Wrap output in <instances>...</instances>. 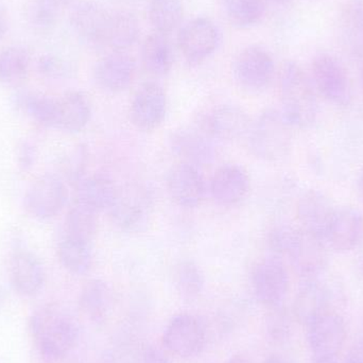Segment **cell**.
<instances>
[{
    "mask_svg": "<svg viewBox=\"0 0 363 363\" xmlns=\"http://www.w3.org/2000/svg\"><path fill=\"white\" fill-rule=\"evenodd\" d=\"M30 330L40 357L47 363L61 362L79 340L78 323L59 305H47L32 315Z\"/></svg>",
    "mask_w": 363,
    "mask_h": 363,
    "instance_id": "1",
    "label": "cell"
},
{
    "mask_svg": "<svg viewBox=\"0 0 363 363\" xmlns=\"http://www.w3.org/2000/svg\"><path fill=\"white\" fill-rule=\"evenodd\" d=\"M283 113L291 127L306 129L317 121L319 113L315 85L296 62H286L279 76Z\"/></svg>",
    "mask_w": 363,
    "mask_h": 363,
    "instance_id": "2",
    "label": "cell"
},
{
    "mask_svg": "<svg viewBox=\"0 0 363 363\" xmlns=\"http://www.w3.org/2000/svg\"><path fill=\"white\" fill-rule=\"evenodd\" d=\"M291 128L281 111H264L250 128L249 146L252 153L264 161H281L291 150Z\"/></svg>",
    "mask_w": 363,
    "mask_h": 363,
    "instance_id": "3",
    "label": "cell"
},
{
    "mask_svg": "<svg viewBox=\"0 0 363 363\" xmlns=\"http://www.w3.org/2000/svg\"><path fill=\"white\" fill-rule=\"evenodd\" d=\"M305 328L313 362L338 359L347 339V326L340 315L328 311Z\"/></svg>",
    "mask_w": 363,
    "mask_h": 363,
    "instance_id": "4",
    "label": "cell"
},
{
    "mask_svg": "<svg viewBox=\"0 0 363 363\" xmlns=\"http://www.w3.org/2000/svg\"><path fill=\"white\" fill-rule=\"evenodd\" d=\"M206 341L207 330L204 323L190 313L174 315L164 330V347L184 359L200 355Z\"/></svg>",
    "mask_w": 363,
    "mask_h": 363,
    "instance_id": "5",
    "label": "cell"
},
{
    "mask_svg": "<svg viewBox=\"0 0 363 363\" xmlns=\"http://www.w3.org/2000/svg\"><path fill=\"white\" fill-rule=\"evenodd\" d=\"M315 91L330 104L345 106L351 102L352 85L345 65L334 55L322 53L313 62Z\"/></svg>",
    "mask_w": 363,
    "mask_h": 363,
    "instance_id": "6",
    "label": "cell"
},
{
    "mask_svg": "<svg viewBox=\"0 0 363 363\" xmlns=\"http://www.w3.org/2000/svg\"><path fill=\"white\" fill-rule=\"evenodd\" d=\"M235 82L247 91H259L269 86L275 74L272 55L259 46L242 49L232 65Z\"/></svg>",
    "mask_w": 363,
    "mask_h": 363,
    "instance_id": "7",
    "label": "cell"
},
{
    "mask_svg": "<svg viewBox=\"0 0 363 363\" xmlns=\"http://www.w3.org/2000/svg\"><path fill=\"white\" fill-rule=\"evenodd\" d=\"M152 207V198L148 190L133 185L119 190L110 213L117 228L128 233H138L148 225Z\"/></svg>",
    "mask_w": 363,
    "mask_h": 363,
    "instance_id": "8",
    "label": "cell"
},
{
    "mask_svg": "<svg viewBox=\"0 0 363 363\" xmlns=\"http://www.w3.org/2000/svg\"><path fill=\"white\" fill-rule=\"evenodd\" d=\"M256 298L269 308L281 306L289 288V275L283 260L271 256L259 260L251 275Z\"/></svg>",
    "mask_w": 363,
    "mask_h": 363,
    "instance_id": "9",
    "label": "cell"
},
{
    "mask_svg": "<svg viewBox=\"0 0 363 363\" xmlns=\"http://www.w3.org/2000/svg\"><path fill=\"white\" fill-rule=\"evenodd\" d=\"M220 32L207 17H196L188 21L179 33V47L186 61L198 65L208 60L217 50Z\"/></svg>",
    "mask_w": 363,
    "mask_h": 363,
    "instance_id": "10",
    "label": "cell"
},
{
    "mask_svg": "<svg viewBox=\"0 0 363 363\" xmlns=\"http://www.w3.org/2000/svg\"><path fill=\"white\" fill-rule=\"evenodd\" d=\"M67 196V188L59 177L44 174L28 190L25 198L26 208L32 217L50 219L63 209Z\"/></svg>",
    "mask_w": 363,
    "mask_h": 363,
    "instance_id": "11",
    "label": "cell"
},
{
    "mask_svg": "<svg viewBox=\"0 0 363 363\" xmlns=\"http://www.w3.org/2000/svg\"><path fill=\"white\" fill-rule=\"evenodd\" d=\"M111 12L99 2L82 1L70 14V25L81 42L89 47H106Z\"/></svg>",
    "mask_w": 363,
    "mask_h": 363,
    "instance_id": "12",
    "label": "cell"
},
{
    "mask_svg": "<svg viewBox=\"0 0 363 363\" xmlns=\"http://www.w3.org/2000/svg\"><path fill=\"white\" fill-rule=\"evenodd\" d=\"M167 97L157 83L142 85L134 95L130 108V118L134 127L140 131L157 129L165 119Z\"/></svg>",
    "mask_w": 363,
    "mask_h": 363,
    "instance_id": "13",
    "label": "cell"
},
{
    "mask_svg": "<svg viewBox=\"0 0 363 363\" xmlns=\"http://www.w3.org/2000/svg\"><path fill=\"white\" fill-rule=\"evenodd\" d=\"M337 207L330 199L319 190L305 192L298 202L296 217L301 230L325 241L326 233Z\"/></svg>",
    "mask_w": 363,
    "mask_h": 363,
    "instance_id": "14",
    "label": "cell"
},
{
    "mask_svg": "<svg viewBox=\"0 0 363 363\" xmlns=\"http://www.w3.org/2000/svg\"><path fill=\"white\" fill-rule=\"evenodd\" d=\"M166 185L170 198L185 208L199 206L206 194L204 179L196 166L184 162L170 169Z\"/></svg>",
    "mask_w": 363,
    "mask_h": 363,
    "instance_id": "15",
    "label": "cell"
},
{
    "mask_svg": "<svg viewBox=\"0 0 363 363\" xmlns=\"http://www.w3.org/2000/svg\"><path fill=\"white\" fill-rule=\"evenodd\" d=\"M135 70V61L131 55L123 51H113L98 62L94 76L104 91L121 93L133 82Z\"/></svg>",
    "mask_w": 363,
    "mask_h": 363,
    "instance_id": "16",
    "label": "cell"
},
{
    "mask_svg": "<svg viewBox=\"0 0 363 363\" xmlns=\"http://www.w3.org/2000/svg\"><path fill=\"white\" fill-rule=\"evenodd\" d=\"M249 174L241 166H222L211 178L209 190L215 202L222 206H234L247 198L250 191Z\"/></svg>",
    "mask_w": 363,
    "mask_h": 363,
    "instance_id": "17",
    "label": "cell"
},
{
    "mask_svg": "<svg viewBox=\"0 0 363 363\" xmlns=\"http://www.w3.org/2000/svg\"><path fill=\"white\" fill-rule=\"evenodd\" d=\"M289 260L303 281L319 279L328 267V245L323 239L302 230L300 240Z\"/></svg>",
    "mask_w": 363,
    "mask_h": 363,
    "instance_id": "18",
    "label": "cell"
},
{
    "mask_svg": "<svg viewBox=\"0 0 363 363\" xmlns=\"http://www.w3.org/2000/svg\"><path fill=\"white\" fill-rule=\"evenodd\" d=\"M251 121L247 112L237 106L224 104L207 114L203 129L211 138L221 140H238L249 133Z\"/></svg>",
    "mask_w": 363,
    "mask_h": 363,
    "instance_id": "19",
    "label": "cell"
},
{
    "mask_svg": "<svg viewBox=\"0 0 363 363\" xmlns=\"http://www.w3.org/2000/svg\"><path fill=\"white\" fill-rule=\"evenodd\" d=\"M362 237V213L352 207L337 208L326 233L328 247L337 252H350L359 245Z\"/></svg>",
    "mask_w": 363,
    "mask_h": 363,
    "instance_id": "20",
    "label": "cell"
},
{
    "mask_svg": "<svg viewBox=\"0 0 363 363\" xmlns=\"http://www.w3.org/2000/svg\"><path fill=\"white\" fill-rule=\"evenodd\" d=\"M332 290L319 279L303 281L294 300V317L306 326L320 315L332 311Z\"/></svg>",
    "mask_w": 363,
    "mask_h": 363,
    "instance_id": "21",
    "label": "cell"
},
{
    "mask_svg": "<svg viewBox=\"0 0 363 363\" xmlns=\"http://www.w3.org/2000/svg\"><path fill=\"white\" fill-rule=\"evenodd\" d=\"M172 150L191 165H205L215 159L216 151L211 138L203 130L184 128L172 133L170 138Z\"/></svg>",
    "mask_w": 363,
    "mask_h": 363,
    "instance_id": "22",
    "label": "cell"
},
{
    "mask_svg": "<svg viewBox=\"0 0 363 363\" xmlns=\"http://www.w3.org/2000/svg\"><path fill=\"white\" fill-rule=\"evenodd\" d=\"M91 117V100L82 91H68L57 99L55 127L69 133H78L86 127Z\"/></svg>",
    "mask_w": 363,
    "mask_h": 363,
    "instance_id": "23",
    "label": "cell"
},
{
    "mask_svg": "<svg viewBox=\"0 0 363 363\" xmlns=\"http://www.w3.org/2000/svg\"><path fill=\"white\" fill-rule=\"evenodd\" d=\"M45 273L42 264L29 252H19L11 262V281L21 296L38 294L44 285Z\"/></svg>",
    "mask_w": 363,
    "mask_h": 363,
    "instance_id": "24",
    "label": "cell"
},
{
    "mask_svg": "<svg viewBox=\"0 0 363 363\" xmlns=\"http://www.w3.org/2000/svg\"><path fill=\"white\" fill-rule=\"evenodd\" d=\"M119 189L113 181L104 176H93L79 183L78 202L89 208L100 211H110L116 202Z\"/></svg>",
    "mask_w": 363,
    "mask_h": 363,
    "instance_id": "25",
    "label": "cell"
},
{
    "mask_svg": "<svg viewBox=\"0 0 363 363\" xmlns=\"http://www.w3.org/2000/svg\"><path fill=\"white\" fill-rule=\"evenodd\" d=\"M142 61L145 69L153 76L169 74L174 66V55L167 35L157 32L150 34L143 44Z\"/></svg>",
    "mask_w": 363,
    "mask_h": 363,
    "instance_id": "26",
    "label": "cell"
},
{
    "mask_svg": "<svg viewBox=\"0 0 363 363\" xmlns=\"http://www.w3.org/2000/svg\"><path fill=\"white\" fill-rule=\"evenodd\" d=\"M112 305V292L106 281L91 279L83 286L79 306L83 315L95 323L106 320Z\"/></svg>",
    "mask_w": 363,
    "mask_h": 363,
    "instance_id": "27",
    "label": "cell"
},
{
    "mask_svg": "<svg viewBox=\"0 0 363 363\" xmlns=\"http://www.w3.org/2000/svg\"><path fill=\"white\" fill-rule=\"evenodd\" d=\"M226 21L239 29H247L260 23L266 14V0H217Z\"/></svg>",
    "mask_w": 363,
    "mask_h": 363,
    "instance_id": "28",
    "label": "cell"
},
{
    "mask_svg": "<svg viewBox=\"0 0 363 363\" xmlns=\"http://www.w3.org/2000/svg\"><path fill=\"white\" fill-rule=\"evenodd\" d=\"M140 23L135 15L127 11L111 12L106 47L113 51L127 50L135 44L140 36Z\"/></svg>",
    "mask_w": 363,
    "mask_h": 363,
    "instance_id": "29",
    "label": "cell"
},
{
    "mask_svg": "<svg viewBox=\"0 0 363 363\" xmlns=\"http://www.w3.org/2000/svg\"><path fill=\"white\" fill-rule=\"evenodd\" d=\"M62 266L74 275H84L93 266V252L91 242L66 236L57 250Z\"/></svg>",
    "mask_w": 363,
    "mask_h": 363,
    "instance_id": "30",
    "label": "cell"
},
{
    "mask_svg": "<svg viewBox=\"0 0 363 363\" xmlns=\"http://www.w3.org/2000/svg\"><path fill=\"white\" fill-rule=\"evenodd\" d=\"M30 55L21 46H11L0 52V83L6 86H18L27 79Z\"/></svg>",
    "mask_w": 363,
    "mask_h": 363,
    "instance_id": "31",
    "label": "cell"
},
{
    "mask_svg": "<svg viewBox=\"0 0 363 363\" xmlns=\"http://www.w3.org/2000/svg\"><path fill=\"white\" fill-rule=\"evenodd\" d=\"M72 0H30L27 21L38 32H49L59 23Z\"/></svg>",
    "mask_w": 363,
    "mask_h": 363,
    "instance_id": "32",
    "label": "cell"
},
{
    "mask_svg": "<svg viewBox=\"0 0 363 363\" xmlns=\"http://www.w3.org/2000/svg\"><path fill=\"white\" fill-rule=\"evenodd\" d=\"M184 16L182 0H151L149 19L157 33L168 34L181 25Z\"/></svg>",
    "mask_w": 363,
    "mask_h": 363,
    "instance_id": "33",
    "label": "cell"
},
{
    "mask_svg": "<svg viewBox=\"0 0 363 363\" xmlns=\"http://www.w3.org/2000/svg\"><path fill=\"white\" fill-rule=\"evenodd\" d=\"M98 213L77 201L66 218V236L91 242L97 233Z\"/></svg>",
    "mask_w": 363,
    "mask_h": 363,
    "instance_id": "34",
    "label": "cell"
},
{
    "mask_svg": "<svg viewBox=\"0 0 363 363\" xmlns=\"http://www.w3.org/2000/svg\"><path fill=\"white\" fill-rule=\"evenodd\" d=\"M174 283L182 298L194 300L204 289V274L196 262L184 260L174 268Z\"/></svg>",
    "mask_w": 363,
    "mask_h": 363,
    "instance_id": "35",
    "label": "cell"
},
{
    "mask_svg": "<svg viewBox=\"0 0 363 363\" xmlns=\"http://www.w3.org/2000/svg\"><path fill=\"white\" fill-rule=\"evenodd\" d=\"M23 106L28 114L46 127L57 125V99L48 96L29 94L23 98Z\"/></svg>",
    "mask_w": 363,
    "mask_h": 363,
    "instance_id": "36",
    "label": "cell"
},
{
    "mask_svg": "<svg viewBox=\"0 0 363 363\" xmlns=\"http://www.w3.org/2000/svg\"><path fill=\"white\" fill-rule=\"evenodd\" d=\"M341 25L347 40L357 48L363 42V0H350L341 15Z\"/></svg>",
    "mask_w": 363,
    "mask_h": 363,
    "instance_id": "37",
    "label": "cell"
},
{
    "mask_svg": "<svg viewBox=\"0 0 363 363\" xmlns=\"http://www.w3.org/2000/svg\"><path fill=\"white\" fill-rule=\"evenodd\" d=\"M301 228L281 225L273 228L269 234L268 243L274 256L289 258L300 240Z\"/></svg>",
    "mask_w": 363,
    "mask_h": 363,
    "instance_id": "38",
    "label": "cell"
},
{
    "mask_svg": "<svg viewBox=\"0 0 363 363\" xmlns=\"http://www.w3.org/2000/svg\"><path fill=\"white\" fill-rule=\"evenodd\" d=\"M266 321V330L269 339L277 345H283L291 336V315L281 306L270 308Z\"/></svg>",
    "mask_w": 363,
    "mask_h": 363,
    "instance_id": "39",
    "label": "cell"
},
{
    "mask_svg": "<svg viewBox=\"0 0 363 363\" xmlns=\"http://www.w3.org/2000/svg\"><path fill=\"white\" fill-rule=\"evenodd\" d=\"M38 67L40 74L52 79L67 78L74 72L72 64L57 55H43L38 60Z\"/></svg>",
    "mask_w": 363,
    "mask_h": 363,
    "instance_id": "40",
    "label": "cell"
},
{
    "mask_svg": "<svg viewBox=\"0 0 363 363\" xmlns=\"http://www.w3.org/2000/svg\"><path fill=\"white\" fill-rule=\"evenodd\" d=\"M143 351L140 352L134 342L119 341L112 350L111 360L112 363H140Z\"/></svg>",
    "mask_w": 363,
    "mask_h": 363,
    "instance_id": "41",
    "label": "cell"
},
{
    "mask_svg": "<svg viewBox=\"0 0 363 363\" xmlns=\"http://www.w3.org/2000/svg\"><path fill=\"white\" fill-rule=\"evenodd\" d=\"M140 363H169V360L159 347H147L143 351Z\"/></svg>",
    "mask_w": 363,
    "mask_h": 363,
    "instance_id": "42",
    "label": "cell"
},
{
    "mask_svg": "<svg viewBox=\"0 0 363 363\" xmlns=\"http://www.w3.org/2000/svg\"><path fill=\"white\" fill-rule=\"evenodd\" d=\"M347 363H363V340L358 341L347 358Z\"/></svg>",
    "mask_w": 363,
    "mask_h": 363,
    "instance_id": "43",
    "label": "cell"
},
{
    "mask_svg": "<svg viewBox=\"0 0 363 363\" xmlns=\"http://www.w3.org/2000/svg\"><path fill=\"white\" fill-rule=\"evenodd\" d=\"M6 30H8V21H6V16L4 11L0 9V38H4V34L6 33Z\"/></svg>",
    "mask_w": 363,
    "mask_h": 363,
    "instance_id": "44",
    "label": "cell"
},
{
    "mask_svg": "<svg viewBox=\"0 0 363 363\" xmlns=\"http://www.w3.org/2000/svg\"><path fill=\"white\" fill-rule=\"evenodd\" d=\"M264 363H291L287 358L283 357L281 355H271L270 357L267 358Z\"/></svg>",
    "mask_w": 363,
    "mask_h": 363,
    "instance_id": "45",
    "label": "cell"
},
{
    "mask_svg": "<svg viewBox=\"0 0 363 363\" xmlns=\"http://www.w3.org/2000/svg\"><path fill=\"white\" fill-rule=\"evenodd\" d=\"M228 363H252L247 357L242 355H235L230 358Z\"/></svg>",
    "mask_w": 363,
    "mask_h": 363,
    "instance_id": "46",
    "label": "cell"
},
{
    "mask_svg": "<svg viewBox=\"0 0 363 363\" xmlns=\"http://www.w3.org/2000/svg\"><path fill=\"white\" fill-rule=\"evenodd\" d=\"M357 188L358 191H359L360 196H362L363 200V172L360 174L359 179H358Z\"/></svg>",
    "mask_w": 363,
    "mask_h": 363,
    "instance_id": "47",
    "label": "cell"
},
{
    "mask_svg": "<svg viewBox=\"0 0 363 363\" xmlns=\"http://www.w3.org/2000/svg\"><path fill=\"white\" fill-rule=\"evenodd\" d=\"M357 270L358 273H359L360 277H362L363 279V255L362 256V257H359V259H358Z\"/></svg>",
    "mask_w": 363,
    "mask_h": 363,
    "instance_id": "48",
    "label": "cell"
},
{
    "mask_svg": "<svg viewBox=\"0 0 363 363\" xmlns=\"http://www.w3.org/2000/svg\"><path fill=\"white\" fill-rule=\"evenodd\" d=\"M267 2H273V4H286L288 2L291 1V0H266Z\"/></svg>",
    "mask_w": 363,
    "mask_h": 363,
    "instance_id": "49",
    "label": "cell"
},
{
    "mask_svg": "<svg viewBox=\"0 0 363 363\" xmlns=\"http://www.w3.org/2000/svg\"><path fill=\"white\" fill-rule=\"evenodd\" d=\"M313 363H339L338 359L335 360H324V362H317Z\"/></svg>",
    "mask_w": 363,
    "mask_h": 363,
    "instance_id": "50",
    "label": "cell"
},
{
    "mask_svg": "<svg viewBox=\"0 0 363 363\" xmlns=\"http://www.w3.org/2000/svg\"><path fill=\"white\" fill-rule=\"evenodd\" d=\"M362 85H363V65L362 68Z\"/></svg>",
    "mask_w": 363,
    "mask_h": 363,
    "instance_id": "51",
    "label": "cell"
}]
</instances>
